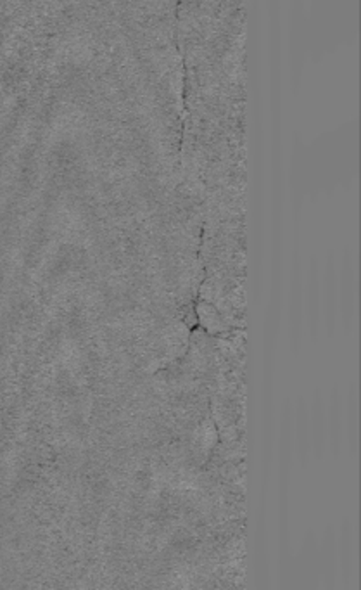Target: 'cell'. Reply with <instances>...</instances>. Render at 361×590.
I'll return each instance as SVG.
<instances>
[{
    "label": "cell",
    "instance_id": "cell-2",
    "mask_svg": "<svg viewBox=\"0 0 361 590\" xmlns=\"http://www.w3.org/2000/svg\"><path fill=\"white\" fill-rule=\"evenodd\" d=\"M354 298H356V286H354L353 265L344 263L342 281H340V301H342V317L344 324L349 329L354 317Z\"/></svg>",
    "mask_w": 361,
    "mask_h": 590
},
{
    "label": "cell",
    "instance_id": "cell-1",
    "mask_svg": "<svg viewBox=\"0 0 361 590\" xmlns=\"http://www.w3.org/2000/svg\"><path fill=\"white\" fill-rule=\"evenodd\" d=\"M327 417L325 411H323L322 398L316 395L315 402H313V411L310 415V435H312V445L315 448V454L322 457L323 447H325V437H327Z\"/></svg>",
    "mask_w": 361,
    "mask_h": 590
},
{
    "label": "cell",
    "instance_id": "cell-4",
    "mask_svg": "<svg viewBox=\"0 0 361 590\" xmlns=\"http://www.w3.org/2000/svg\"><path fill=\"white\" fill-rule=\"evenodd\" d=\"M312 445V435H310V415L304 412L303 405L297 412V448H299V455L304 462H306L307 450Z\"/></svg>",
    "mask_w": 361,
    "mask_h": 590
},
{
    "label": "cell",
    "instance_id": "cell-5",
    "mask_svg": "<svg viewBox=\"0 0 361 590\" xmlns=\"http://www.w3.org/2000/svg\"><path fill=\"white\" fill-rule=\"evenodd\" d=\"M358 404H356V397H354V393L351 395L349 398V412H347L346 415V422H347V428H346V433L349 435V447L351 452L354 454V450H356V441H358Z\"/></svg>",
    "mask_w": 361,
    "mask_h": 590
},
{
    "label": "cell",
    "instance_id": "cell-6",
    "mask_svg": "<svg viewBox=\"0 0 361 590\" xmlns=\"http://www.w3.org/2000/svg\"><path fill=\"white\" fill-rule=\"evenodd\" d=\"M330 435H332V438L330 440L336 444V447H339V441L340 437H342V415H340V407H339V400H336V405L334 407H330Z\"/></svg>",
    "mask_w": 361,
    "mask_h": 590
},
{
    "label": "cell",
    "instance_id": "cell-3",
    "mask_svg": "<svg viewBox=\"0 0 361 590\" xmlns=\"http://www.w3.org/2000/svg\"><path fill=\"white\" fill-rule=\"evenodd\" d=\"M336 303H337V287L336 276H334V265H327V277H325V317L329 331H334V322H336Z\"/></svg>",
    "mask_w": 361,
    "mask_h": 590
}]
</instances>
